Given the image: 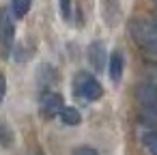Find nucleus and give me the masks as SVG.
<instances>
[{
    "label": "nucleus",
    "mask_w": 157,
    "mask_h": 155,
    "mask_svg": "<svg viewBox=\"0 0 157 155\" xmlns=\"http://www.w3.org/2000/svg\"><path fill=\"white\" fill-rule=\"evenodd\" d=\"M129 37L146 54L157 56V24L146 17H133L129 22Z\"/></svg>",
    "instance_id": "1"
},
{
    "label": "nucleus",
    "mask_w": 157,
    "mask_h": 155,
    "mask_svg": "<svg viewBox=\"0 0 157 155\" xmlns=\"http://www.w3.org/2000/svg\"><path fill=\"white\" fill-rule=\"evenodd\" d=\"M73 93H75V97H80L84 101H97L103 95V88L95 80V76H90L88 71H80L73 78Z\"/></svg>",
    "instance_id": "2"
},
{
    "label": "nucleus",
    "mask_w": 157,
    "mask_h": 155,
    "mask_svg": "<svg viewBox=\"0 0 157 155\" xmlns=\"http://www.w3.org/2000/svg\"><path fill=\"white\" fill-rule=\"evenodd\" d=\"M15 43V22H13V11L7 7H0V52L5 58H9L11 50Z\"/></svg>",
    "instance_id": "3"
},
{
    "label": "nucleus",
    "mask_w": 157,
    "mask_h": 155,
    "mask_svg": "<svg viewBox=\"0 0 157 155\" xmlns=\"http://www.w3.org/2000/svg\"><path fill=\"white\" fill-rule=\"evenodd\" d=\"M39 106H41V114L45 118H54V116H60L63 108H65V101L58 93L54 91H43L41 93V99H39Z\"/></svg>",
    "instance_id": "4"
},
{
    "label": "nucleus",
    "mask_w": 157,
    "mask_h": 155,
    "mask_svg": "<svg viewBox=\"0 0 157 155\" xmlns=\"http://www.w3.org/2000/svg\"><path fill=\"white\" fill-rule=\"evenodd\" d=\"M136 99L144 106L146 112H155L157 114V84L144 82L136 88Z\"/></svg>",
    "instance_id": "5"
},
{
    "label": "nucleus",
    "mask_w": 157,
    "mask_h": 155,
    "mask_svg": "<svg viewBox=\"0 0 157 155\" xmlns=\"http://www.w3.org/2000/svg\"><path fill=\"white\" fill-rule=\"evenodd\" d=\"M88 60H90L95 71H101L105 67V48L101 41H93L88 45Z\"/></svg>",
    "instance_id": "6"
},
{
    "label": "nucleus",
    "mask_w": 157,
    "mask_h": 155,
    "mask_svg": "<svg viewBox=\"0 0 157 155\" xmlns=\"http://www.w3.org/2000/svg\"><path fill=\"white\" fill-rule=\"evenodd\" d=\"M123 65H125L123 54H121L118 50L112 52V56H110V78H112V82H118V80H121V76H123Z\"/></svg>",
    "instance_id": "7"
},
{
    "label": "nucleus",
    "mask_w": 157,
    "mask_h": 155,
    "mask_svg": "<svg viewBox=\"0 0 157 155\" xmlns=\"http://www.w3.org/2000/svg\"><path fill=\"white\" fill-rule=\"evenodd\" d=\"M60 121H63L65 125H71V127H75V125H80L82 116H80V112H78L75 108H71V106H65V108H63V112H60Z\"/></svg>",
    "instance_id": "8"
},
{
    "label": "nucleus",
    "mask_w": 157,
    "mask_h": 155,
    "mask_svg": "<svg viewBox=\"0 0 157 155\" xmlns=\"http://www.w3.org/2000/svg\"><path fill=\"white\" fill-rule=\"evenodd\" d=\"M142 144L146 146V151H148L151 155H157V129L144 131V134H142Z\"/></svg>",
    "instance_id": "9"
},
{
    "label": "nucleus",
    "mask_w": 157,
    "mask_h": 155,
    "mask_svg": "<svg viewBox=\"0 0 157 155\" xmlns=\"http://www.w3.org/2000/svg\"><path fill=\"white\" fill-rule=\"evenodd\" d=\"M33 5V0H11V11L15 17H24Z\"/></svg>",
    "instance_id": "10"
},
{
    "label": "nucleus",
    "mask_w": 157,
    "mask_h": 155,
    "mask_svg": "<svg viewBox=\"0 0 157 155\" xmlns=\"http://www.w3.org/2000/svg\"><path fill=\"white\" fill-rule=\"evenodd\" d=\"M144 78L151 84H157V63H146L144 65Z\"/></svg>",
    "instance_id": "11"
},
{
    "label": "nucleus",
    "mask_w": 157,
    "mask_h": 155,
    "mask_svg": "<svg viewBox=\"0 0 157 155\" xmlns=\"http://www.w3.org/2000/svg\"><path fill=\"white\" fill-rule=\"evenodd\" d=\"M60 13L65 20L71 17V0H60Z\"/></svg>",
    "instance_id": "12"
},
{
    "label": "nucleus",
    "mask_w": 157,
    "mask_h": 155,
    "mask_svg": "<svg viewBox=\"0 0 157 155\" xmlns=\"http://www.w3.org/2000/svg\"><path fill=\"white\" fill-rule=\"evenodd\" d=\"M73 155H97V151L90 149V146H78V149L73 151Z\"/></svg>",
    "instance_id": "13"
},
{
    "label": "nucleus",
    "mask_w": 157,
    "mask_h": 155,
    "mask_svg": "<svg viewBox=\"0 0 157 155\" xmlns=\"http://www.w3.org/2000/svg\"><path fill=\"white\" fill-rule=\"evenodd\" d=\"M5 93H7V78L0 73V103H2V99H5Z\"/></svg>",
    "instance_id": "14"
},
{
    "label": "nucleus",
    "mask_w": 157,
    "mask_h": 155,
    "mask_svg": "<svg viewBox=\"0 0 157 155\" xmlns=\"http://www.w3.org/2000/svg\"><path fill=\"white\" fill-rule=\"evenodd\" d=\"M35 155H43V153H35Z\"/></svg>",
    "instance_id": "15"
},
{
    "label": "nucleus",
    "mask_w": 157,
    "mask_h": 155,
    "mask_svg": "<svg viewBox=\"0 0 157 155\" xmlns=\"http://www.w3.org/2000/svg\"><path fill=\"white\" fill-rule=\"evenodd\" d=\"M153 2H155V5H157V0H153Z\"/></svg>",
    "instance_id": "16"
}]
</instances>
